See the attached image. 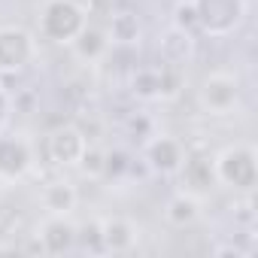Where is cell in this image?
Returning a JSON list of instances; mask_svg holds the SVG:
<instances>
[{
    "label": "cell",
    "mask_w": 258,
    "mask_h": 258,
    "mask_svg": "<svg viewBox=\"0 0 258 258\" xmlns=\"http://www.w3.org/2000/svg\"><path fill=\"white\" fill-rule=\"evenodd\" d=\"M216 185L231 188L234 195L246 198L258 185V152L252 143H231L219 155H213Z\"/></svg>",
    "instance_id": "obj_1"
},
{
    "label": "cell",
    "mask_w": 258,
    "mask_h": 258,
    "mask_svg": "<svg viewBox=\"0 0 258 258\" xmlns=\"http://www.w3.org/2000/svg\"><path fill=\"white\" fill-rule=\"evenodd\" d=\"M88 25V10L79 0H46L37 16L40 37L52 46H70Z\"/></svg>",
    "instance_id": "obj_2"
},
{
    "label": "cell",
    "mask_w": 258,
    "mask_h": 258,
    "mask_svg": "<svg viewBox=\"0 0 258 258\" xmlns=\"http://www.w3.org/2000/svg\"><path fill=\"white\" fill-rule=\"evenodd\" d=\"M198 16V34L210 40H225L237 34L249 16L246 0H191Z\"/></svg>",
    "instance_id": "obj_3"
},
{
    "label": "cell",
    "mask_w": 258,
    "mask_h": 258,
    "mask_svg": "<svg viewBox=\"0 0 258 258\" xmlns=\"http://www.w3.org/2000/svg\"><path fill=\"white\" fill-rule=\"evenodd\" d=\"M240 79L234 73H225V70H213L201 79V88H198V106L207 112V115H231L237 106H240Z\"/></svg>",
    "instance_id": "obj_4"
},
{
    "label": "cell",
    "mask_w": 258,
    "mask_h": 258,
    "mask_svg": "<svg viewBox=\"0 0 258 258\" xmlns=\"http://www.w3.org/2000/svg\"><path fill=\"white\" fill-rule=\"evenodd\" d=\"M37 61V40L19 25L0 28V73H22Z\"/></svg>",
    "instance_id": "obj_5"
},
{
    "label": "cell",
    "mask_w": 258,
    "mask_h": 258,
    "mask_svg": "<svg viewBox=\"0 0 258 258\" xmlns=\"http://www.w3.org/2000/svg\"><path fill=\"white\" fill-rule=\"evenodd\" d=\"M37 152L25 134L0 131V182H19L34 170Z\"/></svg>",
    "instance_id": "obj_6"
},
{
    "label": "cell",
    "mask_w": 258,
    "mask_h": 258,
    "mask_svg": "<svg viewBox=\"0 0 258 258\" xmlns=\"http://www.w3.org/2000/svg\"><path fill=\"white\" fill-rule=\"evenodd\" d=\"M185 143L170 134H152L143 143V164L155 176H176L185 161Z\"/></svg>",
    "instance_id": "obj_7"
},
{
    "label": "cell",
    "mask_w": 258,
    "mask_h": 258,
    "mask_svg": "<svg viewBox=\"0 0 258 258\" xmlns=\"http://www.w3.org/2000/svg\"><path fill=\"white\" fill-rule=\"evenodd\" d=\"M88 149V137L76 124H61L46 137V158L55 167H79V158Z\"/></svg>",
    "instance_id": "obj_8"
},
{
    "label": "cell",
    "mask_w": 258,
    "mask_h": 258,
    "mask_svg": "<svg viewBox=\"0 0 258 258\" xmlns=\"http://www.w3.org/2000/svg\"><path fill=\"white\" fill-rule=\"evenodd\" d=\"M37 243L43 255H67L76 249V222L70 213H49L37 225Z\"/></svg>",
    "instance_id": "obj_9"
},
{
    "label": "cell",
    "mask_w": 258,
    "mask_h": 258,
    "mask_svg": "<svg viewBox=\"0 0 258 258\" xmlns=\"http://www.w3.org/2000/svg\"><path fill=\"white\" fill-rule=\"evenodd\" d=\"M198 40L195 34L182 31V28H167L161 37H158V55H161V64H170V67H188L195 64L198 58Z\"/></svg>",
    "instance_id": "obj_10"
},
{
    "label": "cell",
    "mask_w": 258,
    "mask_h": 258,
    "mask_svg": "<svg viewBox=\"0 0 258 258\" xmlns=\"http://www.w3.org/2000/svg\"><path fill=\"white\" fill-rule=\"evenodd\" d=\"M140 240V228L127 219V216H106L100 219V243L103 252L121 255V252H131Z\"/></svg>",
    "instance_id": "obj_11"
},
{
    "label": "cell",
    "mask_w": 258,
    "mask_h": 258,
    "mask_svg": "<svg viewBox=\"0 0 258 258\" xmlns=\"http://www.w3.org/2000/svg\"><path fill=\"white\" fill-rule=\"evenodd\" d=\"M179 185L191 195H204L216 185V170H213V158L204 152H185V161L179 167Z\"/></svg>",
    "instance_id": "obj_12"
},
{
    "label": "cell",
    "mask_w": 258,
    "mask_h": 258,
    "mask_svg": "<svg viewBox=\"0 0 258 258\" xmlns=\"http://www.w3.org/2000/svg\"><path fill=\"white\" fill-rule=\"evenodd\" d=\"M106 37L112 46H140L143 40V22L134 10H115L106 22Z\"/></svg>",
    "instance_id": "obj_13"
},
{
    "label": "cell",
    "mask_w": 258,
    "mask_h": 258,
    "mask_svg": "<svg viewBox=\"0 0 258 258\" xmlns=\"http://www.w3.org/2000/svg\"><path fill=\"white\" fill-rule=\"evenodd\" d=\"M198 219H201V198L198 195L179 188L176 195L167 198V204H164V222L170 228H191Z\"/></svg>",
    "instance_id": "obj_14"
},
{
    "label": "cell",
    "mask_w": 258,
    "mask_h": 258,
    "mask_svg": "<svg viewBox=\"0 0 258 258\" xmlns=\"http://www.w3.org/2000/svg\"><path fill=\"white\" fill-rule=\"evenodd\" d=\"M109 37H106V31L103 28H94V25H85L82 28V34L70 43V49H73V55L79 58V61H85V64H94V61H100L106 52H109Z\"/></svg>",
    "instance_id": "obj_15"
},
{
    "label": "cell",
    "mask_w": 258,
    "mask_h": 258,
    "mask_svg": "<svg viewBox=\"0 0 258 258\" xmlns=\"http://www.w3.org/2000/svg\"><path fill=\"white\" fill-rule=\"evenodd\" d=\"M127 91L143 103H155L161 100V64L155 67H137L127 76Z\"/></svg>",
    "instance_id": "obj_16"
},
{
    "label": "cell",
    "mask_w": 258,
    "mask_h": 258,
    "mask_svg": "<svg viewBox=\"0 0 258 258\" xmlns=\"http://www.w3.org/2000/svg\"><path fill=\"white\" fill-rule=\"evenodd\" d=\"M79 204L76 185H70L67 179H55L43 188V207L46 213H73Z\"/></svg>",
    "instance_id": "obj_17"
},
{
    "label": "cell",
    "mask_w": 258,
    "mask_h": 258,
    "mask_svg": "<svg viewBox=\"0 0 258 258\" xmlns=\"http://www.w3.org/2000/svg\"><path fill=\"white\" fill-rule=\"evenodd\" d=\"M134 170V158L131 152H124V149H112V152H103V176L106 179H124L127 173Z\"/></svg>",
    "instance_id": "obj_18"
},
{
    "label": "cell",
    "mask_w": 258,
    "mask_h": 258,
    "mask_svg": "<svg viewBox=\"0 0 258 258\" xmlns=\"http://www.w3.org/2000/svg\"><path fill=\"white\" fill-rule=\"evenodd\" d=\"M124 131H127V137H131L134 143L143 146L152 134H158V127H155V118H152L149 112H134V115H127Z\"/></svg>",
    "instance_id": "obj_19"
},
{
    "label": "cell",
    "mask_w": 258,
    "mask_h": 258,
    "mask_svg": "<svg viewBox=\"0 0 258 258\" xmlns=\"http://www.w3.org/2000/svg\"><path fill=\"white\" fill-rule=\"evenodd\" d=\"M182 88H185V70H182V67L161 64V100H173V97H179Z\"/></svg>",
    "instance_id": "obj_20"
},
{
    "label": "cell",
    "mask_w": 258,
    "mask_h": 258,
    "mask_svg": "<svg viewBox=\"0 0 258 258\" xmlns=\"http://www.w3.org/2000/svg\"><path fill=\"white\" fill-rule=\"evenodd\" d=\"M76 249H82V252H103V243H100V219L85 222V225H76Z\"/></svg>",
    "instance_id": "obj_21"
},
{
    "label": "cell",
    "mask_w": 258,
    "mask_h": 258,
    "mask_svg": "<svg viewBox=\"0 0 258 258\" xmlns=\"http://www.w3.org/2000/svg\"><path fill=\"white\" fill-rule=\"evenodd\" d=\"M173 28H182V31H188V34H195V37H201L198 34V16H195V7H191V0H179V4H173V22H170Z\"/></svg>",
    "instance_id": "obj_22"
},
{
    "label": "cell",
    "mask_w": 258,
    "mask_h": 258,
    "mask_svg": "<svg viewBox=\"0 0 258 258\" xmlns=\"http://www.w3.org/2000/svg\"><path fill=\"white\" fill-rule=\"evenodd\" d=\"M79 170H82L85 176H91V179H100V176H103V149H97V146L88 143L85 155L79 158Z\"/></svg>",
    "instance_id": "obj_23"
},
{
    "label": "cell",
    "mask_w": 258,
    "mask_h": 258,
    "mask_svg": "<svg viewBox=\"0 0 258 258\" xmlns=\"http://www.w3.org/2000/svg\"><path fill=\"white\" fill-rule=\"evenodd\" d=\"M13 106H16V100H13L10 88L0 82V131H7V124H10V118H13Z\"/></svg>",
    "instance_id": "obj_24"
},
{
    "label": "cell",
    "mask_w": 258,
    "mask_h": 258,
    "mask_svg": "<svg viewBox=\"0 0 258 258\" xmlns=\"http://www.w3.org/2000/svg\"><path fill=\"white\" fill-rule=\"evenodd\" d=\"M16 246H10V243H0V252H13Z\"/></svg>",
    "instance_id": "obj_25"
},
{
    "label": "cell",
    "mask_w": 258,
    "mask_h": 258,
    "mask_svg": "<svg viewBox=\"0 0 258 258\" xmlns=\"http://www.w3.org/2000/svg\"><path fill=\"white\" fill-rule=\"evenodd\" d=\"M173 4H179V0H173Z\"/></svg>",
    "instance_id": "obj_26"
}]
</instances>
